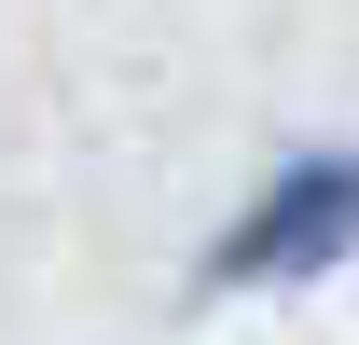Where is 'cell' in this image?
<instances>
[{
  "label": "cell",
  "mask_w": 359,
  "mask_h": 345,
  "mask_svg": "<svg viewBox=\"0 0 359 345\" xmlns=\"http://www.w3.org/2000/svg\"><path fill=\"white\" fill-rule=\"evenodd\" d=\"M359 262V138H276L263 180L194 235V304H263L318 290Z\"/></svg>",
  "instance_id": "cell-1"
}]
</instances>
